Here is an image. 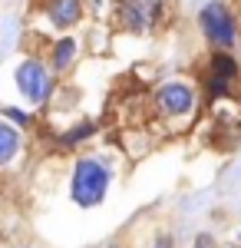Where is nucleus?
<instances>
[{"label":"nucleus","instance_id":"obj_12","mask_svg":"<svg viewBox=\"0 0 241 248\" xmlns=\"http://www.w3.org/2000/svg\"><path fill=\"white\" fill-rule=\"evenodd\" d=\"M195 248H215L211 235H198V238H195Z\"/></svg>","mask_w":241,"mask_h":248},{"label":"nucleus","instance_id":"obj_13","mask_svg":"<svg viewBox=\"0 0 241 248\" xmlns=\"http://www.w3.org/2000/svg\"><path fill=\"white\" fill-rule=\"evenodd\" d=\"M155 248H172V238H166V235H162V238H159V245Z\"/></svg>","mask_w":241,"mask_h":248},{"label":"nucleus","instance_id":"obj_5","mask_svg":"<svg viewBox=\"0 0 241 248\" xmlns=\"http://www.w3.org/2000/svg\"><path fill=\"white\" fill-rule=\"evenodd\" d=\"M238 60L231 57L228 50H211L208 57V70H205V90L211 99H228L235 96V86H238Z\"/></svg>","mask_w":241,"mask_h":248},{"label":"nucleus","instance_id":"obj_2","mask_svg":"<svg viewBox=\"0 0 241 248\" xmlns=\"http://www.w3.org/2000/svg\"><path fill=\"white\" fill-rule=\"evenodd\" d=\"M198 30L211 43V50H228V53L238 46V37H241L238 17L225 0H208L198 10Z\"/></svg>","mask_w":241,"mask_h":248},{"label":"nucleus","instance_id":"obj_10","mask_svg":"<svg viewBox=\"0 0 241 248\" xmlns=\"http://www.w3.org/2000/svg\"><path fill=\"white\" fill-rule=\"evenodd\" d=\"M93 133H96V123H90V119H86V123L73 126L70 133H63V139H60V142H63V146H79V142H86Z\"/></svg>","mask_w":241,"mask_h":248},{"label":"nucleus","instance_id":"obj_14","mask_svg":"<svg viewBox=\"0 0 241 248\" xmlns=\"http://www.w3.org/2000/svg\"><path fill=\"white\" fill-rule=\"evenodd\" d=\"M235 248H241V245H235Z\"/></svg>","mask_w":241,"mask_h":248},{"label":"nucleus","instance_id":"obj_4","mask_svg":"<svg viewBox=\"0 0 241 248\" xmlns=\"http://www.w3.org/2000/svg\"><path fill=\"white\" fill-rule=\"evenodd\" d=\"M152 106L155 113L166 116V119H182V116H192L195 106H198V90L185 83V79H168L162 83L155 96H152Z\"/></svg>","mask_w":241,"mask_h":248},{"label":"nucleus","instance_id":"obj_6","mask_svg":"<svg viewBox=\"0 0 241 248\" xmlns=\"http://www.w3.org/2000/svg\"><path fill=\"white\" fill-rule=\"evenodd\" d=\"M17 90L27 96L33 106H40V103H46L50 93H53V73L46 70V63H43V60L27 57L17 66Z\"/></svg>","mask_w":241,"mask_h":248},{"label":"nucleus","instance_id":"obj_3","mask_svg":"<svg viewBox=\"0 0 241 248\" xmlns=\"http://www.w3.org/2000/svg\"><path fill=\"white\" fill-rule=\"evenodd\" d=\"M166 17V0H116L112 20L126 33H152Z\"/></svg>","mask_w":241,"mask_h":248},{"label":"nucleus","instance_id":"obj_1","mask_svg":"<svg viewBox=\"0 0 241 248\" xmlns=\"http://www.w3.org/2000/svg\"><path fill=\"white\" fill-rule=\"evenodd\" d=\"M109 182H112V169L96 159V155H83L76 159L73 166V179H70V195L79 209H96L106 192H109Z\"/></svg>","mask_w":241,"mask_h":248},{"label":"nucleus","instance_id":"obj_8","mask_svg":"<svg viewBox=\"0 0 241 248\" xmlns=\"http://www.w3.org/2000/svg\"><path fill=\"white\" fill-rule=\"evenodd\" d=\"M76 50H79V46H76L73 37H60L53 43V50H50V63H53L56 73H63V70H70V66H73Z\"/></svg>","mask_w":241,"mask_h":248},{"label":"nucleus","instance_id":"obj_9","mask_svg":"<svg viewBox=\"0 0 241 248\" xmlns=\"http://www.w3.org/2000/svg\"><path fill=\"white\" fill-rule=\"evenodd\" d=\"M17 153H20V133H17V126H10V123H3V119H0V166H7Z\"/></svg>","mask_w":241,"mask_h":248},{"label":"nucleus","instance_id":"obj_7","mask_svg":"<svg viewBox=\"0 0 241 248\" xmlns=\"http://www.w3.org/2000/svg\"><path fill=\"white\" fill-rule=\"evenodd\" d=\"M83 10H86L83 0H43V14L50 17V23H53L56 30L76 27L83 20Z\"/></svg>","mask_w":241,"mask_h":248},{"label":"nucleus","instance_id":"obj_11","mask_svg":"<svg viewBox=\"0 0 241 248\" xmlns=\"http://www.w3.org/2000/svg\"><path fill=\"white\" fill-rule=\"evenodd\" d=\"M3 116H7L10 123H17V126H23V129H27L30 123H33V119H30V113H23V109H14V106H7V109H3Z\"/></svg>","mask_w":241,"mask_h":248}]
</instances>
